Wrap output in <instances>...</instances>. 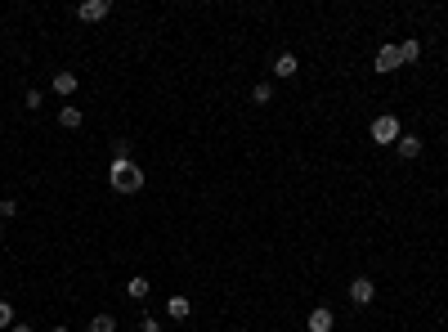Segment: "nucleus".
<instances>
[{"label": "nucleus", "mask_w": 448, "mask_h": 332, "mask_svg": "<svg viewBox=\"0 0 448 332\" xmlns=\"http://www.w3.org/2000/svg\"><path fill=\"white\" fill-rule=\"evenodd\" d=\"M72 14L81 18V23H103V18L112 14V0H81V5H76Z\"/></svg>", "instance_id": "obj_3"}, {"label": "nucleus", "mask_w": 448, "mask_h": 332, "mask_svg": "<svg viewBox=\"0 0 448 332\" xmlns=\"http://www.w3.org/2000/svg\"><path fill=\"white\" fill-rule=\"evenodd\" d=\"M251 99H256V103H274V85H269V81H256V85H251Z\"/></svg>", "instance_id": "obj_15"}, {"label": "nucleus", "mask_w": 448, "mask_h": 332, "mask_svg": "<svg viewBox=\"0 0 448 332\" xmlns=\"http://www.w3.org/2000/svg\"><path fill=\"white\" fill-rule=\"evenodd\" d=\"M0 238H5V229H0Z\"/></svg>", "instance_id": "obj_22"}, {"label": "nucleus", "mask_w": 448, "mask_h": 332, "mask_svg": "<svg viewBox=\"0 0 448 332\" xmlns=\"http://www.w3.org/2000/svg\"><path fill=\"white\" fill-rule=\"evenodd\" d=\"M417 59H422V41H417V36H404V41H399V63L408 68V63H417Z\"/></svg>", "instance_id": "obj_10"}, {"label": "nucleus", "mask_w": 448, "mask_h": 332, "mask_svg": "<svg viewBox=\"0 0 448 332\" xmlns=\"http://www.w3.org/2000/svg\"><path fill=\"white\" fill-rule=\"evenodd\" d=\"M148 292H152V283L144 279V274H135V279L126 283V297H130V301H148Z\"/></svg>", "instance_id": "obj_12"}, {"label": "nucleus", "mask_w": 448, "mask_h": 332, "mask_svg": "<svg viewBox=\"0 0 448 332\" xmlns=\"http://www.w3.org/2000/svg\"><path fill=\"white\" fill-rule=\"evenodd\" d=\"M139 332H166V328H161L152 315H144V319H139Z\"/></svg>", "instance_id": "obj_18"}, {"label": "nucleus", "mask_w": 448, "mask_h": 332, "mask_svg": "<svg viewBox=\"0 0 448 332\" xmlns=\"http://www.w3.org/2000/svg\"><path fill=\"white\" fill-rule=\"evenodd\" d=\"M166 315H170V319H188V315H193V301H188V297H179V292H175V297L166 301Z\"/></svg>", "instance_id": "obj_11"}, {"label": "nucleus", "mask_w": 448, "mask_h": 332, "mask_svg": "<svg viewBox=\"0 0 448 332\" xmlns=\"http://www.w3.org/2000/svg\"><path fill=\"white\" fill-rule=\"evenodd\" d=\"M50 332H72V328H63V324H59V328H50Z\"/></svg>", "instance_id": "obj_21"}, {"label": "nucleus", "mask_w": 448, "mask_h": 332, "mask_svg": "<svg viewBox=\"0 0 448 332\" xmlns=\"http://www.w3.org/2000/svg\"><path fill=\"white\" fill-rule=\"evenodd\" d=\"M296 72H301V63H296V54H278V59H274V77H283V81H292V77H296Z\"/></svg>", "instance_id": "obj_8"}, {"label": "nucleus", "mask_w": 448, "mask_h": 332, "mask_svg": "<svg viewBox=\"0 0 448 332\" xmlns=\"http://www.w3.org/2000/svg\"><path fill=\"white\" fill-rule=\"evenodd\" d=\"M404 63H399V45H381L377 59H373V72H399Z\"/></svg>", "instance_id": "obj_5"}, {"label": "nucleus", "mask_w": 448, "mask_h": 332, "mask_svg": "<svg viewBox=\"0 0 448 332\" xmlns=\"http://www.w3.org/2000/svg\"><path fill=\"white\" fill-rule=\"evenodd\" d=\"M54 94H63V99H68V94H76V85H81V77H76V72H54Z\"/></svg>", "instance_id": "obj_9"}, {"label": "nucleus", "mask_w": 448, "mask_h": 332, "mask_svg": "<svg viewBox=\"0 0 448 332\" xmlns=\"http://www.w3.org/2000/svg\"><path fill=\"white\" fill-rule=\"evenodd\" d=\"M9 216H18V202L14 198H0V220H9Z\"/></svg>", "instance_id": "obj_17"}, {"label": "nucleus", "mask_w": 448, "mask_h": 332, "mask_svg": "<svg viewBox=\"0 0 448 332\" xmlns=\"http://www.w3.org/2000/svg\"><path fill=\"white\" fill-rule=\"evenodd\" d=\"M81 121H85L81 108H72V103H68V108H59V126L63 130H81Z\"/></svg>", "instance_id": "obj_13"}, {"label": "nucleus", "mask_w": 448, "mask_h": 332, "mask_svg": "<svg viewBox=\"0 0 448 332\" xmlns=\"http://www.w3.org/2000/svg\"><path fill=\"white\" fill-rule=\"evenodd\" d=\"M368 135H373V144H399L404 126H399V117H395V112H381V117H373Z\"/></svg>", "instance_id": "obj_2"}, {"label": "nucleus", "mask_w": 448, "mask_h": 332, "mask_svg": "<svg viewBox=\"0 0 448 332\" xmlns=\"http://www.w3.org/2000/svg\"><path fill=\"white\" fill-rule=\"evenodd\" d=\"M422 135H408V130H404V135H399V144H395V153L399 157H404V162H413V157H422Z\"/></svg>", "instance_id": "obj_7"}, {"label": "nucleus", "mask_w": 448, "mask_h": 332, "mask_svg": "<svg viewBox=\"0 0 448 332\" xmlns=\"http://www.w3.org/2000/svg\"><path fill=\"white\" fill-rule=\"evenodd\" d=\"M108 184H112V193H139V189H144V166H139L135 157H112Z\"/></svg>", "instance_id": "obj_1"}, {"label": "nucleus", "mask_w": 448, "mask_h": 332, "mask_svg": "<svg viewBox=\"0 0 448 332\" xmlns=\"http://www.w3.org/2000/svg\"><path fill=\"white\" fill-rule=\"evenodd\" d=\"M350 301H355V306H373V301H377V283L368 279V274L350 279Z\"/></svg>", "instance_id": "obj_4"}, {"label": "nucleus", "mask_w": 448, "mask_h": 332, "mask_svg": "<svg viewBox=\"0 0 448 332\" xmlns=\"http://www.w3.org/2000/svg\"><path fill=\"white\" fill-rule=\"evenodd\" d=\"M9 332H36V328H32V324H14Z\"/></svg>", "instance_id": "obj_20"}, {"label": "nucleus", "mask_w": 448, "mask_h": 332, "mask_svg": "<svg viewBox=\"0 0 448 332\" xmlns=\"http://www.w3.org/2000/svg\"><path fill=\"white\" fill-rule=\"evenodd\" d=\"M90 332H121V328H117V315H108V310H99V315L90 319Z\"/></svg>", "instance_id": "obj_14"}, {"label": "nucleus", "mask_w": 448, "mask_h": 332, "mask_svg": "<svg viewBox=\"0 0 448 332\" xmlns=\"http://www.w3.org/2000/svg\"><path fill=\"white\" fill-rule=\"evenodd\" d=\"M0 328H14V306L9 301H0Z\"/></svg>", "instance_id": "obj_16"}, {"label": "nucleus", "mask_w": 448, "mask_h": 332, "mask_svg": "<svg viewBox=\"0 0 448 332\" xmlns=\"http://www.w3.org/2000/svg\"><path fill=\"white\" fill-rule=\"evenodd\" d=\"M112 157H130V139H117V144H112Z\"/></svg>", "instance_id": "obj_19"}, {"label": "nucleus", "mask_w": 448, "mask_h": 332, "mask_svg": "<svg viewBox=\"0 0 448 332\" xmlns=\"http://www.w3.org/2000/svg\"><path fill=\"white\" fill-rule=\"evenodd\" d=\"M305 328H310V332H332V328H337V315H332L328 306H314L310 319H305Z\"/></svg>", "instance_id": "obj_6"}]
</instances>
